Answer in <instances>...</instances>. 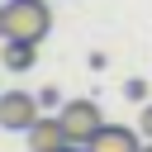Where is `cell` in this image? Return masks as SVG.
Segmentation results:
<instances>
[{"instance_id": "4", "label": "cell", "mask_w": 152, "mask_h": 152, "mask_svg": "<svg viewBox=\"0 0 152 152\" xmlns=\"http://www.w3.org/2000/svg\"><path fill=\"white\" fill-rule=\"evenodd\" d=\"M24 138H28V152H62V147H71L62 114H57V119H38V124H33Z\"/></svg>"}, {"instance_id": "12", "label": "cell", "mask_w": 152, "mask_h": 152, "mask_svg": "<svg viewBox=\"0 0 152 152\" xmlns=\"http://www.w3.org/2000/svg\"><path fill=\"white\" fill-rule=\"evenodd\" d=\"M142 152H152V142H142Z\"/></svg>"}, {"instance_id": "11", "label": "cell", "mask_w": 152, "mask_h": 152, "mask_svg": "<svg viewBox=\"0 0 152 152\" xmlns=\"http://www.w3.org/2000/svg\"><path fill=\"white\" fill-rule=\"evenodd\" d=\"M62 152H86V147H76V142H71V147H62Z\"/></svg>"}, {"instance_id": "5", "label": "cell", "mask_w": 152, "mask_h": 152, "mask_svg": "<svg viewBox=\"0 0 152 152\" xmlns=\"http://www.w3.org/2000/svg\"><path fill=\"white\" fill-rule=\"evenodd\" d=\"M86 152H142V133H133V128H124V124H104V128L90 138Z\"/></svg>"}, {"instance_id": "3", "label": "cell", "mask_w": 152, "mask_h": 152, "mask_svg": "<svg viewBox=\"0 0 152 152\" xmlns=\"http://www.w3.org/2000/svg\"><path fill=\"white\" fill-rule=\"evenodd\" d=\"M43 100H33L28 90H5L0 95V128H10V133H28L43 114Z\"/></svg>"}, {"instance_id": "6", "label": "cell", "mask_w": 152, "mask_h": 152, "mask_svg": "<svg viewBox=\"0 0 152 152\" xmlns=\"http://www.w3.org/2000/svg\"><path fill=\"white\" fill-rule=\"evenodd\" d=\"M0 62H5L10 71H28V66L38 62V43H14V38H5V43H0Z\"/></svg>"}, {"instance_id": "9", "label": "cell", "mask_w": 152, "mask_h": 152, "mask_svg": "<svg viewBox=\"0 0 152 152\" xmlns=\"http://www.w3.org/2000/svg\"><path fill=\"white\" fill-rule=\"evenodd\" d=\"M38 100H43V109H62V100H57V90H52V86H48V90H43Z\"/></svg>"}, {"instance_id": "10", "label": "cell", "mask_w": 152, "mask_h": 152, "mask_svg": "<svg viewBox=\"0 0 152 152\" xmlns=\"http://www.w3.org/2000/svg\"><path fill=\"white\" fill-rule=\"evenodd\" d=\"M0 38H5V5H0Z\"/></svg>"}, {"instance_id": "1", "label": "cell", "mask_w": 152, "mask_h": 152, "mask_svg": "<svg viewBox=\"0 0 152 152\" xmlns=\"http://www.w3.org/2000/svg\"><path fill=\"white\" fill-rule=\"evenodd\" d=\"M52 28V10L43 0H10L5 5V38L14 43H43Z\"/></svg>"}, {"instance_id": "2", "label": "cell", "mask_w": 152, "mask_h": 152, "mask_svg": "<svg viewBox=\"0 0 152 152\" xmlns=\"http://www.w3.org/2000/svg\"><path fill=\"white\" fill-rule=\"evenodd\" d=\"M57 114H62L66 138H71L76 147H90V138L104 128V114H100V104H95V100H66Z\"/></svg>"}, {"instance_id": "8", "label": "cell", "mask_w": 152, "mask_h": 152, "mask_svg": "<svg viewBox=\"0 0 152 152\" xmlns=\"http://www.w3.org/2000/svg\"><path fill=\"white\" fill-rule=\"evenodd\" d=\"M138 133L152 142V104H142V114H138Z\"/></svg>"}, {"instance_id": "7", "label": "cell", "mask_w": 152, "mask_h": 152, "mask_svg": "<svg viewBox=\"0 0 152 152\" xmlns=\"http://www.w3.org/2000/svg\"><path fill=\"white\" fill-rule=\"evenodd\" d=\"M124 95H128V100H138V104H147V81H138V76H133V81H124Z\"/></svg>"}]
</instances>
